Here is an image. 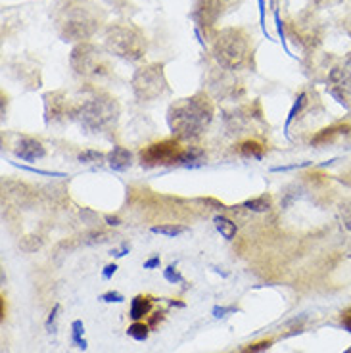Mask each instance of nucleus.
Instances as JSON below:
<instances>
[{"mask_svg": "<svg viewBox=\"0 0 351 353\" xmlns=\"http://www.w3.org/2000/svg\"><path fill=\"white\" fill-rule=\"evenodd\" d=\"M313 2H315L317 6H325V4H330L332 0H313Z\"/></svg>", "mask_w": 351, "mask_h": 353, "instance_id": "35", "label": "nucleus"}, {"mask_svg": "<svg viewBox=\"0 0 351 353\" xmlns=\"http://www.w3.org/2000/svg\"><path fill=\"white\" fill-rule=\"evenodd\" d=\"M230 6V0H196L192 10V19L198 29H202L208 35L215 29L217 21L223 18L225 10Z\"/></svg>", "mask_w": 351, "mask_h": 353, "instance_id": "10", "label": "nucleus"}, {"mask_svg": "<svg viewBox=\"0 0 351 353\" xmlns=\"http://www.w3.org/2000/svg\"><path fill=\"white\" fill-rule=\"evenodd\" d=\"M106 14L90 0H68L54 14V27L66 43H88L104 26Z\"/></svg>", "mask_w": 351, "mask_h": 353, "instance_id": "2", "label": "nucleus"}, {"mask_svg": "<svg viewBox=\"0 0 351 353\" xmlns=\"http://www.w3.org/2000/svg\"><path fill=\"white\" fill-rule=\"evenodd\" d=\"M343 29H345V33L351 37V16L350 18H345V21H343Z\"/></svg>", "mask_w": 351, "mask_h": 353, "instance_id": "34", "label": "nucleus"}, {"mask_svg": "<svg viewBox=\"0 0 351 353\" xmlns=\"http://www.w3.org/2000/svg\"><path fill=\"white\" fill-rule=\"evenodd\" d=\"M115 271H117V265H115V263L106 265V269H104V273H102V276H104L106 281H108V279H112V276H114Z\"/></svg>", "mask_w": 351, "mask_h": 353, "instance_id": "30", "label": "nucleus"}, {"mask_svg": "<svg viewBox=\"0 0 351 353\" xmlns=\"http://www.w3.org/2000/svg\"><path fill=\"white\" fill-rule=\"evenodd\" d=\"M211 52L221 70L240 71L254 65V41L244 27L215 31Z\"/></svg>", "mask_w": 351, "mask_h": 353, "instance_id": "3", "label": "nucleus"}, {"mask_svg": "<svg viewBox=\"0 0 351 353\" xmlns=\"http://www.w3.org/2000/svg\"><path fill=\"white\" fill-rule=\"evenodd\" d=\"M326 88L342 106L351 108V52L330 70Z\"/></svg>", "mask_w": 351, "mask_h": 353, "instance_id": "9", "label": "nucleus"}, {"mask_svg": "<svg viewBox=\"0 0 351 353\" xmlns=\"http://www.w3.org/2000/svg\"><path fill=\"white\" fill-rule=\"evenodd\" d=\"M58 313H60V305L56 303L52 309V313L48 315V321H46V328H48V332H56V319H58Z\"/></svg>", "mask_w": 351, "mask_h": 353, "instance_id": "26", "label": "nucleus"}, {"mask_svg": "<svg viewBox=\"0 0 351 353\" xmlns=\"http://www.w3.org/2000/svg\"><path fill=\"white\" fill-rule=\"evenodd\" d=\"M71 104L63 90H52L44 94V119L48 125H56L71 115Z\"/></svg>", "mask_w": 351, "mask_h": 353, "instance_id": "11", "label": "nucleus"}, {"mask_svg": "<svg viewBox=\"0 0 351 353\" xmlns=\"http://www.w3.org/2000/svg\"><path fill=\"white\" fill-rule=\"evenodd\" d=\"M234 311H237L234 307H213V315L217 319H221L225 317L227 313H234Z\"/></svg>", "mask_w": 351, "mask_h": 353, "instance_id": "29", "label": "nucleus"}, {"mask_svg": "<svg viewBox=\"0 0 351 353\" xmlns=\"http://www.w3.org/2000/svg\"><path fill=\"white\" fill-rule=\"evenodd\" d=\"M305 100H308V94H305V92H301L298 100H296V104H294V106H292V110H290L288 119H286V127H284L286 131L290 129V123H292V121H294V119L298 117V114L301 112V108L305 106Z\"/></svg>", "mask_w": 351, "mask_h": 353, "instance_id": "23", "label": "nucleus"}, {"mask_svg": "<svg viewBox=\"0 0 351 353\" xmlns=\"http://www.w3.org/2000/svg\"><path fill=\"white\" fill-rule=\"evenodd\" d=\"M213 102L205 92H198L194 97L179 98L167 110V125L169 131L179 141H196L210 129L213 121Z\"/></svg>", "mask_w": 351, "mask_h": 353, "instance_id": "1", "label": "nucleus"}, {"mask_svg": "<svg viewBox=\"0 0 351 353\" xmlns=\"http://www.w3.org/2000/svg\"><path fill=\"white\" fill-rule=\"evenodd\" d=\"M242 208H248L250 212H257V213H263L269 212V208H271V198L267 194L259 196V198H254V200H248V202L242 203Z\"/></svg>", "mask_w": 351, "mask_h": 353, "instance_id": "19", "label": "nucleus"}, {"mask_svg": "<svg viewBox=\"0 0 351 353\" xmlns=\"http://www.w3.org/2000/svg\"><path fill=\"white\" fill-rule=\"evenodd\" d=\"M237 152L238 156H242V158L261 159L265 156V146L263 142L259 141H244L238 144Z\"/></svg>", "mask_w": 351, "mask_h": 353, "instance_id": "16", "label": "nucleus"}, {"mask_svg": "<svg viewBox=\"0 0 351 353\" xmlns=\"http://www.w3.org/2000/svg\"><path fill=\"white\" fill-rule=\"evenodd\" d=\"M73 121L81 125V129L88 132H106L114 129L119 117V104L117 100L108 97L104 92H94L90 97L83 98L71 106Z\"/></svg>", "mask_w": 351, "mask_h": 353, "instance_id": "4", "label": "nucleus"}, {"mask_svg": "<svg viewBox=\"0 0 351 353\" xmlns=\"http://www.w3.org/2000/svg\"><path fill=\"white\" fill-rule=\"evenodd\" d=\"M127 334L131 336V338H134V340L142 342V340H146V338H148L150 325L148 323H144V321H134L131 327L127 328Z\"/></svg>", "mask_w": 351, "mask_h": 353, "instance_id": "21", "label": "nucleus"}, {"mask_svg": "<svg viewBox=\"0 0 351 353\" xmlns=\"http://www.w3.org/2000/svg\"><path fill=\"white\" fill-rule=\"evenodd\" d=\"M127 252H129V248L123 246V248H119V250H114V252H112V256H115V257H123L125 254H127Z\"/></svg>", "mask_w": 351, "mask_h": 353, "instance_id": "33", "label": "nucleus"}, {"mask_svg": "<svg viewBox=\"0 0 351 353\" xmlns=\"http://www.w3.org/2000/svg\"><path fill=\"white\" fill-rule=\"evenodd\" d=\"M14 154L16 158L23 161H37L46 156V150H44L43 142H39L33 137H21L14 146Z\"/></svg>", "mask_w": 351, "mask_h": 353, "instance_id": "12", "label": "nucleus"}, {"mask_svg": "<svg viewBox=\"0 0 351 353\" xmlns=\"http://www.w3.org/2000/svg\"><path fill=\"white\" fill-rule=\"evenodd\" d=\"M152 303L154 300L150 296H142V294L134 296L131 301V309H129V317L132 321H142L152 311Z\"/></svg>", "mask_w": 351, "mask_h": 353, "instance_id": "15", "label": "nucleus"}, {"mask_svg": "<svg viewBox=\"0 0 351 353\" xmlns=\"http://www.w3.org/2000/svg\"><path fill=\"white\" fill-rule=\"evenodd\" d=\"M104 219L108 221V225H110V227H117V225H119V217H112V215H106Z\"/></svg>", "mask_w": 351, "mask_h": 353, "instance_id": "32", "label": "nucleus"}, {"mask_svg": "<svg viewBox=\"0 0 351 353\" xmlns=\"http://www.w3.org/2000/svg\"><path fill=\"white\" fill-rule=\"evenodd\" d=\"M343 223H345L348 229H351V215H345V217H343Z\"/></svg>", "mask_w": 351, "mask_h": 353, "instance_id": "36", "label": "nucleus"}, {"mask_svg": "<svg viewBox=\"0 0 351 353\" xmlns=\"http://www.w3.org/2000/svg\"><path fill=\"white\" fill-rule=\"evenodd\" d=\"M85 334V325H83V321H73L71 323V340H73V344L81 347V350H87V340L83 338Z\"/></svg>", "mask_w": 351, "mask_h": 353, "instance_id": "20", "label": "nucleus"}, {"mask_svg": "<svg viewBox=\"0 0 351 353\" xmlns=\"http://www.w3.org/2000/svg\"><path fill=\"white\" fill-rule=\"evenodd\" d=\"M104 48L125 62H141L146 54V37L132 21H114L104 29Z\"/></svg>", "mask_w": 351, "mask_h": 353, "instance_id": "5", "label": "nucleus"}, {"mask_svg": "<svg viewBox=\"0 0 351 353\" xmlns=\"http://www.w3.org/2000/svg\"><path fill=\"white\" fill-rule=\"evenodd\" d=\"M131 87L134 97L141 102H154L166 97L169 92V85L163 73V63H146L139 68L132 75Z\"/></svg>", "mask_w": 351, "mask_h": 353, "instance_id": "7", "label": "nucleus"}, {"mask_svg": "<svg viewBox=\"0 0 351 353\" xmlns=\"http://www.w3.org/2000/svg\"><path fill=\"white\" fill-rule=\"evenodd\" d=\"M213 221H215V229L219 230V234L223 236V239L232 240L234 236H237L238 229L234 221H230L228 217H225V215H217Z\"/></svg>", "mask_w": 351, "mask_h": 353, "instance_id": "17", "label": "nucleus"}, {"mask_svg": "<svg viewBox=\"0 0 351 353\" xmlns=\"http://www.w3.org/2000/svg\"><path fill=\"white\" fill-rule=\"evenodd\" d=\"M159 265V256L150 257L148 261H144V269H154V267H158Z\"/></svg>", "mask_w": 351, "mask_h": 353, "instance_id": "31", "label": "nucleus"}, {"mask_svg": "<svg viewBox=\"0 0 351 353\" xmlns=\"http://www.w3.org/2000/svg\"><path fill=\"white\" fill-rule=\"evenodd\" d=\"M186 230H188V227H185V225H175V223L152 227V232H154V234H161V236H169V239H175L179 234H185Z\"/></svg>", "mask_w": 351, "mask_h": 353, "instance_id": "18", "label": "nucleus"}, {"mask_svg": "<svg viewBox=\"0 0 351 353\" xmlns=\"http://www.w3.org/2000/svg\"><path fill=\"white\" fill-rule=\"evenodd\" d=\"M271 340H267V342H259V344H254V345H250V347H246L244 350V353H259V352H263V350H267V347H271Z\"/></svg>", "mask_w": 351, "mask_h": 353, "instance_id": "28", "label": "nucleus"}, {"mask_svg": "<svg viewBox=\"0 0 351 353\" xmlns=\"http://www.w3.org/2000/svg\"><path fill=\"white\" fill-rule=\"evenodd\" d=\"M163 276H166V281H169V283H185V279H183V274L177 271L175 265H169L166 269V273H163Z\"/></svg>", "mask_w": 351, "mask_h": 353, "instance_id": "24", "label": "nucleus"}, {"mask_svg": "<svg viewBox=\"0 0 351 353\" xmlns=\"http://www.w3.org/2000/svg\"><path fill=\"white\" fill-rule=\"evenodd\" d=\"M70 65L75 75L83 79L100 81L112 73V65L108 62V52L94 43H79L73 46L70 56Z\"/></svg>", "mask_w": 351, "mask_h": 353, "instance_id": "6", "label": "nucleus"}, {"mask_svg": "<svg viewBox=\"0 0 351 353\" xmlns=\"http://www.w3.org/2000/svg\"><path fill=\"white\" fill-rule=\"evenodd\" d=\"M185 146L179 139H163L144 146L139 154L142 168H163V165H181Z\"/></svg>", "mask_w": 351, "mask_h": 353, "instance_id": "8", "label": "nucleus"}, {"mask_svg": "<svg viewBox=\"0 0 351 353\" xmlns=\"http://www.w3.org/2000/svg\"><path fill=\"white\" fill-rule=\"evenodd\" d=\"M106 161H108L110 169H114V171H127L132 165V154L125 146H114L108 152Z\"/></svg>", "mask_w": 351, "mask_h": 353, "instance_id": "14", "label": "nucleus"}, {"mask_svg": "<svg viewBox=\"0 0 351 353\" xmlns=\"http://www.w3.org/2000/svg\"><path fill=\"white\" fill-rule=\"evenodd\" d=\"M100 300L108 301V303H121L125 298L119 294V292H106V294L100 296Z\"/></svg>", "mask_w": 351, "mask_h": 353, "instance_id": "25", "label": "nucleus"}, {"mask_svg": "<svg viewBox=\"0 0 351 353\" xmlns=\"http://www.w3.org/2000/svg\"><path fill=\"white\" fill-rule=\"evenodd\" d=\"M340 323H342V327L351 334V307L343 309L342 313H340Z\"/></svg>", "mask_w": 351, "mask_h": 353, "instance_id": "27", "label": "nucleus"}, {"mask_svg": "<svg viewBox=\"0 0 351 353\" xmlns=\"http://www.w3.org/2000/svg\"><path fill=\"white\" fill-rule=\"evenodd\" d=\"M108 158V154L98 150H83L79 154V161L81 163H97V161H102V159Z\"/></svg>", "mask_w": 351, "mask_h": 353, "instance_id": "22", "label": "nucleus"}, {"mask_svg": "<svg viewBox=\"0 0 351 353\" xmlns=\"http://www.w3.org/2000/svg\"><path fill=\"white\" fill-rule=\"evenodd\" d=\"M351 134V125L350 123H336L332 127H326L323 131H319L311 139V144L313 146H326V144H332L338 139H342V137H348Z\"/></svg>", "mask_w": 351, "mask_h": 353, "instance_id": "13", "label": "nucleus"}]
</instances>
